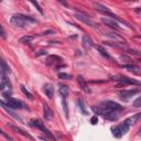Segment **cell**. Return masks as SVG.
Here are the masks:
<instances>
[{
  "label": "cell",
  "instance_id": "cell-1",
  "mask_svg": "<svg viewBox=\"0 0 141 141\" xmlns=\"http://www.w3.org/2000/svg\"><path fill=\"white\" fill-rule=\"evenodd\" d=\"M10 22L16 28H24L29 23H37V20L34 18L28 17V16H24V15H15L11 17Z\"/></svg>",
  "mask_w": 141,
  "mask_h": 141
},
{
  "label": "cell",
  "instance_id": "cell-2",
  "mask_svg": "<svg viewBox=\"0 0 141 141\" xmlns=\"http://www.w3.org/2000/svg\"><path fill=\"white\" fill-rule=\"evenodd\" d=\"M92 109L94 110L97 115L103 116V117H104L105 119H107V120L116 121L117 119L119 118V115H118L119 112L112 111V110H109V109H107V108H104V107H101V106H98L97 108H96L95 106H93Z\"/></svg>",
  "mask_w": 141,
  "mask_h": 141
},
{
  "label": "cell",
  "instance_id": "cell-3",
  "mask_svg": "<svg viewBox=\"0 0 141 141\" xmlns=\"http://www.w3.org/2000/svg\"><path fill=\"white\" fill-rule=\"evenodd\" d=\"M111 79L115 82H118L121 86H126V85H141V82H138L130 78L125 75H116V76H111Z\"/></svg>",
  "mask_w": 141,
  "mask_h": 141
},
{
  "label": "cell",
  "instance_id": "cell-4",
  "mask_svg": "<svg viewBox=\"0 0 141 141\" xmlns=\"http://www.w3.org/2000/svg\"><path fill=\"white\" fill-rule=\"evenodd\" d=\"M3 97L7 99V106L11 109H26V107L21 100L16 99V98L11 97L10 95H3Z\"/></svg>",
  "mask_w": 141,
  "mask_h": 141
},
{
  "label": "cell",
  "instance_id": "cell-5",
  "mask_svg": "<svg viewBox=\"0 0 141 141\" xmlns=\"http://www.w3.org/2000/svg\"><path fill=\"white\" fill-rule=\"evenodd\" d=\"M129 127H130L129 125H127L124 121V124H120V125H118V126L111 127V132L116 138H121L122 136L126 135V133L128 132Z\"/></svg>",
  "mask_w": 141,
  "mask_h": 141
},
{
  "label": "cell",
  "instance_id": "cell-6",
  "mask_svg": "<svg viewBox=\"0 0 141 141\" xmlns=\"http://www.w3.org/2000/svg\"><path fill=\"white\" fill-rule=\"evenodd\" d=\"M99 106L104 107V108H107V109H109V110H112V111H117V112H120L125 109L124 106H121L118 103H115V101H111V100L103 101V103H100Z\"/></svg>",
  "mask_w": 141,
  "mask_h": 141
},
{
  "label": "cell",
  "instance_id": "cell-7",
  "mask_svg": "<svg viewBox=\"0 0 141 141\" xmlns=\"http://www.w3.org/2000/svg\"><path fill=\"white\" fill-rule=\"evenodd\" d=\"M30 124H31L32 127H35V128H37V129H40L41 131H42L43 133H45L50 139H54L53 135L50 132V130L44 126V124H42V121L41 120H39V119H32V120L30 121Z\"/></svg>",
  "mask_w": 141,
  "mask_h": 141
},
{
  "label": "cell",
  "instance_id": "cell-8",
  "mask_svg": "<svg viewBox=\"0 0 141 141\" xmlns=\"http://www.w3.org/2000/svg\"><path fill=\"white\" fill-rule=\"evenodd\" d=\"M75 18L77 19V20H79L81 22L85 23V24H87V26H93V28H96V26L94 24V22H93L92 20H90V18L88 17V16L86 15V13H84L83 11H78V10H76L75 11Z\"/></svg>",
  "mask_w": 141,
  "mask_h": 141
},
{
  "label": "cell",
  "instance_id": "cell-9",
  "mask_svg": "<svg viewBox=\"0 0 141 141\" xmlns=\"http://www.w3.org/2000/svg\"><path fill=\"white\" fill-rule=\"evenodd\" d=\"M138 93H139V89H124V90L118 92V96L121 100H128V99L133 97Z\"/></svg>",
  "mask_w": 141,
  "mask_h": 141
},
{
  "label": "cell",
  "instance_id": "cell-10",
  "mask_svg": "<svg viewBox=\"0 0 141 141\" xmlns=\"http://www.w3.org/2000/svg\"><path fill=\"white\" fill-rule=\"evenodd\" d=\"M101 22L104 23V24H106L107 26L111 28V29H115V30H117V31L120 30V26H119L117 20L112 19V18H101Z\"/></svg>",
  "mask_w": 141,
  "mask_h": 141
},
{
  "label": "cell",
  "instance_id": "cell-11",
  "mask_svg": "<svg viewBox=\"0 0 141 141\" xmlns=\"http://www.w3.org/2000/svg\"><path fill=\"white\" fill-rule=\"evenodd\" d=\"M43 92L46 95V97L51 99V98H53V96H54V86L50 83L44 84L43 85Z\"/></svg>",
  "mask_w": 141,
  "mask_h": 141
},
{
  "label": "cell",
  "instance_id": "cell-12",
  "mask_svg": "<svg viewBox=\"0 0 141 141\" xmlns=\"http://www.w3.org/2000/svg\"><path fill=\"white\" fill-rule=\"evenodd\" d=\"M43 116L46 120H52L54 118V112L47 104H43Z\"/></svg>",
  "mask_w": 141,
  "mask_h": 141
},
{
  "label": "cell",
  "instance_id": "cell-13",
  "mask_svg": "<svg viewBox=\"0 0 141 141\" xmlns=\"http://www.w3.org/2000/svg\"><path fill=\"white\" fill-rule=\"evenodd\" d=\"M139 120H141V112L136 114V115L131 116L129 118H127L126 120H125V122H126L127 125H129V126H133V125H136Z\"/></svg>",
  "mask_w": 141,
  "mask_h": 141
},
{
  "label": "cell",
  "instance_id": "cell-14",
  "mask_svg": "<svg viewBox=\"0 0 141 141\" xmlns=\"http://www.w3.org/2000/svg\"><path fill=\"white\" fill-rule=\"evenodd\" d=\"M82 43H83V46L85 49H92L93 46H94L93 40L90 39V37L87 34L83 35V37H82Z\"/></svg>",
  "mask_w": 141,
  "mask_h": 141
},
{
  "label": "cell",
  "instance_id": "cell-15",
  "mask_svg": "<svg viewBox=\"0 0 141 141\" xmlns=\"http://www.w3.org/2000/svg\"><path fill=\"white\" fill-rule=\"evenodd\" d=\"M63 60L56 55H50L49 57L46 58V64L49 65V66H52V65H55L56 63H62Z\"/></svg>",
  "mask_w": 141,
  "mask_h": 141
},
{
  "label": "cell",
  "instance_id": "cell-16",
  "mask_svg": "<svg viewBox=\"0 0 141 141\" xmlns=\"http://www.w3.org/2000/svg\"><path fill=\"white\" fill-rule=\"evenodd\" d=\"M77 82L79 84V87L83 89L85 93H90V89H89L88 85H87V82L85 81V78L83 76H77Z\"/></svg>",
  "mask_w": 141,
  "mask_h": 141
},
{
  "label": "cell",
  "instance_id": "cell-17",
  "mask_svg": "<svg viewBox=\"0 0 141 141\" xmlns=\"http://www.w3.org/2000/svg\"><path fill=\"white\" fill-rule=\"evenodd\" d=\"M0 105H1V107H2L3 109L6 110V111L8 112L9 115H11L12 117H13V118L16 119V120H19V121H20V122H21V121H22V119H21L20 117H19V116H17V115H16V114H15V112H13V111H11V108H9V107L7 106V104H6V103H5V101H3V100H1V101H0Z\"/></svg>",
  "mask_w": 141,
  "mask_h": 141
},
{
  "label": "cell",
  "instance_id": "cell-18",
  "mask_svg": "<svg viewBox=\"0 0 141 141\" xmlns=\"http://www.w3.org/2000/svg\"><path fill=\"white\" fill-rule=\"evenodd\" d=\"M10 128H11L15 132H17V133H19V135H21L22 137H26V138H28V139H33L31 137V136L29 135L28 132H26L24 130H22L21 128H19V127H17V126H12V125H10Z\"/></svg>",
  "mask_w": 141,
  "mask_h": 141
},
{
  "label": "cell",
  "instance_id": "cell-19",
  "mask_svg": "<svg viewBox=\"0 0 141 141\" xmlns=\"http://www.w3.org/2000/svg\"><path fill=\"white\" fill-rule=\"evenodd\" d=\"M58 87H60V94L62 97H67L69 94V87L67 86V85H64V84H60L58 85Z\"/></svg>",
  "mask_w": 141,
  "mask_h": 141
},
{
  "label": "cell",
  "instance_id": "cell-20",
  "mask_svg": "<svg viewBox=\"0 0 141 141\" xmlns=\"http://www.w3.org/2000/svg\"><path fill=\"white\" fill-rule=\"evenodd\" d=\"M77 105H78V107H79V109H81L82 114H83V115H87L86 105H85V101H84L82 98H78L77 99Z\"/></svg>",
  "mask_w": 141,
  "mask_h": 141
},
{
  "label": "cell",
  "instance_id": "cell-21",
  "mask_svg": "<svg viewBox=\"0 0 141 141\" xmlns=\"http://www.w3.org/2000/svg\"><path fill=\"white\" fill-rule=\"evenodd\" d=\"M97 50H98V51H99V52H100V54L103 55L104 57H106V58H107V60L112 61V62H116V61L114 60V58H112L111 56H110V55L108 54V53H107V51L104 49V47H103V46H97Z\"/></svg>",
  "mask_w": 141,
  "mask_h": 141
},
{
  "label": "cell",
  "instance_id": "cell-22",
  "mask_svg": "<svg viewBox=\"0 0 141 141\" xmlns=\"http://www.w3.org/2000/svg\"><path fill=\"white\" fill-rule=\"evenodd\" d=\"M121 67L125 69H128L130 72H138V71H140V68H139L137 65H135V64H125V65H122Z\"/></svg>",
  "mask_w": 141,
  "mask_h": 141
},
{
  "label": "cell",
  "instance_id": "cell-23",
  "mask_svg": "<svg viewBox=\"0 0 141 141\" xmlns=\"http://www.w3.org/2000/svg\"><path fill=\"white\" fill-rule=\"evenodd\" d=\"M62 105H63L65 116H66V118H68V105H67V97H62Z\"/></svg>",
  "mask_w": 141,
  "mask_h": 141
},
{
  "label": "cell",
  "instance_id": "cell-24",
  "mask_svg": "<svg viewBox=\"0 0 141 141\" xmlns=\"http://www.w3.org/2000/svg\"><path fill=\"white\" fill-rule=\"evenodd\" d=\"M10 67L7 65V63L5 62V61H1V73H5V74H7V75H9L10 74Z\"/></svg>",
  "mask_w": 141,
  "mask_h": 141
},
{
  "label": "cell",
  "instance_id": "cell-25",
  "mask_svg": "<svg viewBox=\"0 0 141 141\" xmlns=\"http://www.w3.org/2000/svg\"><path fill=\"white\" fill-rule=\"evenodd\" d=\"M33 39H34V37H32V35H24V37H22L20 39V42L21 43H24V44H29L30 42L33 41Z\"/></svg>",
  "mask_w": 141,
  "mask_h": 141
},
{
  "label": "cell",
  "instance_id": "cell-26",
  "mask_svg": "<svg viewBox=\"0 0 141 141\" xmlns=\"http://www.w3.org/2000/svg\"><path fill=\"white\" fill-rule=\"evenodd\" d=\"M20 89L22 90V93L26 96V97L29 98V99H33V96H32V94L26 88V86H24V85H20Z\"/></svg>",
  "mask_w": 141,
  "mask_h": 141
},
{
  "label": "cell",
  "instance_id": "cell-27",
  "mask_svg": "<svg viewBox=\"0 0 141 141\" xmlns=\"http://www.w3.org/2000/svg\"><path fill=\"white\" fill-rule=\"evenodd\" d=\"M29 1L32 3V5H33V6L35 7V8L37 9V11L40 12L41 15H43V10H42V8H41V6H40V5H39V2H37V0H29Z\"/></svg>",
  "mask_w": 141,
  "mask_h": 141
},
{
  "label": "cell",
  "instance_id": "cell-28",
  "mask_svg": "<svg viewBox=\"0 0 141 141\" xmlns=\"http://www.w3.org/2000/svg\"><path fill=\"white\" fill-rule=\"evenodd\" d=\"M58 78L60 79H72L73 76L71 74H66V73H60L58 74Z\"/></svg>",
  "mask_w": 141,
  "mask_h": 141
},
{
  "label": "cell",
  "instance_id": "cell-29",
  "mask_svg": "<svg viewBox=\"0 0 141 141\" xmlns=\"http://www.w3.org/2000/svg\"><path fill=\"white\" fill-rule=\"evenodd\" d=\"M126 52H128L129 54H133V55H137V56H139V57H141V52H139V51H136V50H131V49H127Z\"/></svg>",
  "mask_w": 141,
  "mask_h": 141
},
{
  "label": "cell",
  "instance_id": "cell-30",
  "mask_svg": "<svg viewBox=\"0 0 141 141\" xmlns=\"http://www.w3.org/2000/svg\"><path fill=\"white\" fill-rule=\"evenodd\" d=\"M133 107H136V108L141 107V96H140V97H138L135 101H133Z\"/></svg>",
  "mask_w": 141,
  "mask_h": 141
},
{
  "label": "cell",
  "instance_id": "cell-31",
  "mask_svg": "<svg viewBox=\"0 0 141 141\" xmlns=\"http://www.w3.org/2000/svg\"><path fill=\"white\" fill-rule=\"evenodd\" d=\"M98 122V117L97 116H93L92 119H90V124L92 125H97Z\"/></svg>",
  "mask_w": 141,
  "mask_h": 141
},
{
  "label": "cell",
  "instance_id": "cell-32",
  "mask_svg": "<svg viewBox=\"0 0 141 141\" xmlns=\"http://www.w3.org/2000/svg\"><path fill=\"white\" fill-rule=\"evenodd\" d=\"M45 54H46L45 50H41V51H39L37 53H35V56H37V57H39V56H41V55H45Z\"/></svg>",
  "mask_w": 141,
  "mask_h": 141
},
{
  "label": "cell",
  "instance_id": "cell-33",
  "mask_svg": "<svg viewBox=\"0 0 141 141\" xmlns=\"http://www.w3.org/2000/svg\"><path fill=\"white\" fill-rule=\"evenodd\" d=\"M47 34H55V31L54 30H47V31L43 32V35H47Z\"/></svg>",
  "mask_w": 141,
  "mask_h": 141
},
{
  "label": "cell",
  "instance_id": "cell-34",
  "mask_svg": "<svg viewBox=\"0 0 141 141\" xmlns=\"http://www.w3.org/2000/svg\"><path fill=\"white\" fill-rule=\"evenodd\" d=\"M60 3H62V6H64V7H68V3H67V1L66 0H57Z\"/></svg>",
  "mask_w": 141,
  "mask_h": 141
},
{
  "label": "cell",
  "instance_id": "cell-35",
  "mask_svg": "<svg viewBox=\"0 0 141 141\" xmlns=\"http://www.w3.org/2000/svg\"><path fill=\"white\" fill-rule=\"evenodd\" d=\"M1 35H2L3 39H6V32H5V29H3V26H1Z\"/></svg>",
  "mask_w": 141,
  "mask_h": 141
},
{
  "label": "cell",
  "instance_id": "cell-36",
  "mask_svg": "<svg viewBox=\"0 0 141 141\" xmlns=\"http://www.w3.org/2000/svg\"><path fill=\"white\" fill-rule=\"evenodd\" d=\"M138 136H141V128L139 129V131H138Z\"/></svg>",
  "mask_w": 141,
  "mask_h": 141
},
{
  "label": "cell",
  "instance_id": "cell-37",
  "mask_svg": "<svg viewBox=\"0 0 141 141\" xmlns=\"http://www.w3.org/2000/svg\"><path fill=\"white\" fill-rule=\"evenodd\" d=\"M140 62H141V58H140Z\"/></svg>",
  "mask_w": 141,
  "mask_h": 141
},
{
  "label": "cell",
  "instance_id": "cell-38",
  "mask_svg": "<svg viewBox=\"0 0 141 141\" xmlns=\"http://www.w3.org/2000/svg\"><path fill=\"white\" fill-rule=\"evenodd\" d=\"M1 1H3V0H1Z\"/></svg>",
  "mask_w": 141,
  "mask_h": 141
}]
</instances>
